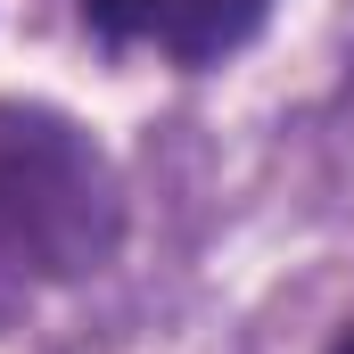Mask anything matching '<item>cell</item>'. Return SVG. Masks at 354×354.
Wrapping results in <instances>:
<instances>
[{
  "label": "cell",
  "mask_w": 354,
  "mask_h": 354,
  "mask_svg": "<svg viewBox=\"0 0 354 354\" xmlns=\"http://www.w3.org/2000/svg\"><path fill=\"white\" fill-rule=\"evenodd\" d=\"M124 231L107 157L50 107H0V272L75 280L99 272Z\"/></svg>",
  "instance_id": "obj_1"
},
{
  "label": "cell",
  "mask_w": 354,
  "mask_h": 354,
  "mask_svg": "<svg viewBox=\"0 0 354 354\" xmlns=\"http://www.w3.org/2000/svg\"><path fill=\"white\" fill-rule=\"evenodd\" d=\"M330 354H354V338H338V346H330Z\"/></svg>",
  "instance_id": "obj_3"
},
{
  "label": "cell",
  "mask_w": 354,
  "mask_h": 354,
  "mask_svg": "<svg viewBox=\"0 0 354 354\" xmlns=\"http://www.w3.org/2000/svg\"><path fill=\"white\" fill-rule=\"evenodd\" d=\"M91 25L115 41H149L181 66H206L223 50H239L264 25V0H83Z\"/></svg>",
  "instance_id": "obj_2"
}]
</instances>
